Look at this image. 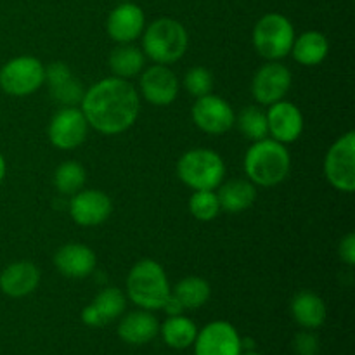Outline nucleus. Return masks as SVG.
Returning a JSON list of instances; mask_svg holds the SVG:
<instances>
[{
	"instance_id": "nucleus-18",
	"label": "nucleus",
	"mask_w": 355,
	"mask_h": 355,
	"mask_svg": "<svg viewBox=\"0 0 355 355\" xmlns=\"http://www.w3.org/2000/svg\"><path fill=\"white\" fill-rule=\"evenodd\" d=\"M40 283V270L33 262L21 260L7 266L0 272V290L10 298L28 297Z\"/></svg>"
},
{
	"instance_id": "nucleus-9",
	"label": "nucleus",
	"mask_w": 355,
	"mask_h": 355,
	"mask_svg": "<svg viewBox=\"0 0 355 355\" xmlns=\"http://www.w3.org/2000/svg\"><path fill=\"white\" fill-rule=\"evenodd\" d=\"M49 141L58 149H75L87 139L89 123L82 110L76 106H62L52 116L47 128Z\"/></svg>"
},
{
	"instance_id": "nucleus-4",
	"label": "nucleus",
	"mask_w": 355,
	"mask_h": 355,
	"mask_svg": "<svg viewBox=\"0 0 355 355\" xmlns=\"http://www.w3.org/2000/svg\"><path fill=\"white\" fill-rule=\"evenodd\" d=\"M189 35L182 23L172 17H159L142 31V52L156 64L177 62L187 51Z\"/></svg>"
},
{
	"instance_id": "nucleus-10",
	"label": "nucleus",
	"mask_w": 355,
	"mask_h": 355,
	"mask_svg": "<svg viewBox=\"0 0 355 355\" xmlns=\"http://www.w3.org/2000/svg\"><path fill=\"white\" fill-rule=\"evenodd\" d=\"M191 114H193L194 125L205 134L210 135L225 134L234 127L236 121V114L231 104L214 94L198 97Z\"/></svg>"
},
{
	"instance_id": "nucleus-11",
	"label": "nucleus",
	"mask_w": 355,
	"mask_h": 355,
	"mask_svg": "<svg viewBox=\"0 0 355 355\" xmlns=\"http://www.w3.org/2000/svg\"><path fill=\"white\" fill-rule=\"evenodd\" d=\"M291 71L279 61H269L257 69L252 80V94L262 106L283 101L291 87Z\"/></svg>"
},
{
	"instance_id": "nucleus-6",
	"label": "nucleus",
	"mask_w": 355,
	"mask_h": 355,
	"mask_svg": "<svg viewBox=\"0 0 355 355\" xmlns=\"http://www.w3.org/2000/svg\"><path fill=\"white\" fill-rule=\"evenodd\" d=\"M253 47L267 61H279L291 52L295 28L286 16L269 12L257 21L253 28Z\"/></svg>"
},
{
	"instance_id": "nucleus-2",
	"label": "nucleus",
	"mask_w": 355,
	"mask_h": 355,
	"mask_svg": "<svg viewBox=\"0 0 355 355\" xmlns=\"http://www.w3.org/2000/svg\"><path fill=\"white\" fill-rule=\"evenodd\" d=\"M291 168V156L286 146L274 139L255 141L245 155V172L250 182L260 187H272L283 182Z\"/></svg>"
},
{
	"instance_id": "nucleus-20",
	"label": "nucleus",
	"mask_w": 355,
	"mask_h": 355,
	"mask_svg": "<svg viewBox=\"0 0 355 355\" xmlns=\"http://www.w3.org/2000/svg\"><path fill=\"white\" fill-rule=\"evenodd\" d=\"M159 333V321L151 311H135L125 315L118 326V336L128 345H146Z\"/></svg>"
},
{
	"instance_id": "nucleus-16",
	"label": "nucleus",
	"mask_w": 355,
	"mask_h": 355,
	"mask_svg": "<svg viewBox=\"0 0 355 355\" xmlns=\"http://www.w3.org/2000/svg\"><path fill=\"white\" fill-rule=\"evenodd\" d=\"M146 28L144 10L137 3L125 2L114 7L106 21L107 35L118 44H132Z\"/></svg>"
},
{
	"instance_id": "nucleus-17",
	"label": "nucleus",
	"mask_w": 355,
	"mask_h": 355,
	"mask_svg": "<svg viewBox=\"0 0 355 355\" xmlns=\"http://www.w3.org/2000/svg\"><path fill=\"white\" fill-rule=\"evenodd\" d=\"M96 253L82 243H68L54 255V266L62 276L71 279H85L96 270Z\"/></svg>"
},
{
	"instance_id": "nucleus-37",
	"label": "nucleus",
	"mask_w": 355,
	"mask_h": 355,
	"mask_svg": "<svg viewBox=\"0 0 355 355\" xmlns=\"http://www.w3.org/2000/svg\"><path fill=\"white\" fill-rule=\"evenodd\" d=\"M241 355H262V354H259V352H255V350H246L245 354L241 352Z\"/></svg>"
},
{
	"instance_id": "nucleus-29",
	"label": "nucleus",
	"mask_w": 355,
	"mask_h": 355,
	"mask_svg": "<svg viewBox=\"0 0 355 355\" xmlns=\"http://www.w3.org/2000/svg\"><path fill=\"white\" fill-rule=\"evenodd\" d=\"M94 307L97 309V312L101 314V318L104 319V322H111L116 318H120L123 314L125 307H127V298H125L123 291H120L118 288H104L97 293V297L92 302Z\"/></svg>"
},
{
	"instance_id": "nucleus-14",
	"label": "nucleus",
	"mask_w": 355,
	"mask_h": 355,
	"mask_svg": "<svg viewBox=\"0 0 355 355\" xmlns=\"http://www.w3.org/2000/svg\"><path fill=\"white\" fill-rule=\"evenodd\" d=\"M266 114L270 139L281 144H291L304 132V114L300 107L290 101L283 99L270 104Z\"/></svg>"
},
{
	"instance_id": "nucleus-19",
	"label": "nucleus",
	"mask_w": 355,
	"mask_h": 355,
	"mask_svg": "<svg viewBox=\"0 0 355 355\" xmlns=\"http://www.w3.org/2000/svg\"><path fill=\"white\" fill-rule=\"evenodd\" d=\"M45 82L49 83L52 97L62 106H76L85 92L64 62H52L51 66H47Z\"/></svg>"
},
{
	"instance_id": "nucleus-32",
	"label": "nucleus",
	"mask_w": 355,
	"mask_h": 355,
	"mask_svg": "<svg viewBox=\"0 0 355 355\" xmlns=\"http://www.w3.org/2000/svg\"><path fill=\"white\" fill-rule=\"evenodd\" d=\"M319 347V338L314 333L302 331L293 340V349L298 355H318Z\"/></svg>"
},
{
	"instance_id": "nucleus-1",
	"label": "nucleus",
	"mask_w": 355,
	"mask_h": 355,
	"mask_svg": "<svg viewBox=\"0 0 355 355\" xmlns=\"http://www.w3.org/2000/svg\"><path fill=\"white\" fill-rule=\"evenodd\" d=\"M82 113L89 127L104 135H118L135 123L141 99L128 80L110 76L83 92Z\"/></svg>"
},
{
	"instance_id": "nucleus-7",
	"label": "nucleus",
	"mask_w": 355,
	"mask_h": 355,
	"mask_svg": "<svg viewBox=\"0 0 355 355\" xmlns=\"http://www.w3.org/2000/svg\"><path fill=\"white\" fill-rule=\"evenodd\" d=\"M45 83V66L33 55H19L0 68V89L12 97H26Z\"/></svg>"
},
{
	"instance_id": "nucleus-28",
	"label": "nucleus",
	"mask_w": 355,
	"mask_h": 355,
	"mask_svg": "<svg viewBox=\"0 0 355 355\" xmlns=\"http://www.w3.org/2000/svg\"><path fill=\"white\" fill-rule=\"evenodd\" d=\"M87 180V172L78 162H64L55 168L54 173V186L61 194H73L83 189Z\"/></svg>"
},
{
	"instance_id": "nucleus-35",
	"label": "nucleus",
	"mask_w": 355,
	"mask_h": 355,
	"mask_svg": "<svg viewBox=\"0 0 355 355\" xmlns=\"http://www.w3.org/2000/svg\"><path fill=\"white\" fill-rule=\"evenodd\" d=\"M162 311H165L166 315H180L184 311H186V309L182 307V304H180V302L177 300L173 295H170L168 300L165 302V305H163Z\"/></svg>"
},
{
	"instance_id": "nucleus-8",
	"label": "nucleus",
	"mask_w": 355,
	"mask_h": 355,
	"mask_svg": "<svg viewBox=\"0 0 355 355\" xmlns=\"http://www.w3.org/2000/svg\"><path fill=\"white\" fill-rule=\"evenodd\" d=\"M324 175L336 191H355V132H347L333 142L324 158Z\"/></svg>"
},
{
	"instance_id": "nucleus-23",
	"label": "nucleus",
	"mask_w": 355,
	"mask_h": 355,
	"mask_svg": "<svg viewBox=\"0 0 355 355\" xmlns=\"http://www.w3.org/2000/svg\"><path fill=\"white\" fill-rule=\"evenodd\" d=\"M329 52V42L321 31H305L300 37H295L293 47L290 54H293L295 61L304 66H318L326 59Z\"/></svg>"
},
{
	"instance_id": "nucleus-31",
	"label": "nucleus",
	"mask_w": 355,
	"mask_h": 355,
	"mask_svg": "<svg viewBox=\"0 0 355 355\" xmlns=\"http://www.w3.org/2000/svg\"><path fill=\"white\" fill-rule=\"evenodd\" d=\"M184 89L196 99L207 96V94H211V90H214V75H211L210 69L203 68V66H194L184 76Z\"/></svg>"
},
{
	"instance_id": "nucleus-33",
	"label": "nucleus",
	"mask_w": 355,
	"mask_h": 355,
	"mask_svg": "<svg viewBox=\"0 0 355 355\" xmlns=\"http://www.w3.org/2000/svg\"><path fill=\"white\" fill-rule=\"evenodd\" d=\"M338 255L342 259L343 263L347 266H355V234L354 232H349L345 238L340 241L338 246Z\"/></svg>"
},
{
	"instance_id": "nucleus-24",
	"label": "nucleus",
	"mask_w": 355,
	"mask_h": 355,
	"mask_svg": "<svg viewBox=\"0 0 355 355\" xmlns=\"http://www.w3.org/2000/svg\"><path fill=\"white\" fill-rule=\"evenodd\" d=\"M146 62L144 52L132 44H120L110 55V68L118 78H134L142 71Z\"/></svg>"
},
{
	"instance_id": "nucleus-12",
	"label": "nucleus",
	"mask_w": 355,
	"mask_h": 355,
	"mask_svg": "<svg viewBox=\"0 0 355 355\" xmlns=\"http://www.w3.org/2000/svg\"><path fill=\"white\" fill-rule=\"evenodd\" d=\"M194 355H241V336L227 321H214L198 331Z\"/></svg>"
},
{
	"instance_id": "nucleus-13",
	"label": "nucleus",
	"mask_w": 355,
	"mask_h": 355,
	"mask_svg": "<svg viewBox=\"0 0 355 355\" xmlns=\"http://www.w3.org/2000/svg\"><path fill=\"white\" fill-rule=\"evenodd\" d=\"M113 203L110 196L99 189H80L69 201V215L82 227L101 225L110 218Z\"/></svg>"
},
{
	"instance_id": "nucleus-26",
	"label": "nucleus",
	"mask_w": 355,
	"mask_h": 355,
	"mask_svg": "<svg viewBox=\"0 0 355 355\" xmlns=\"http://www.w3.org/2000/svg\"><path fill=\"white\" fill-rule=\"evenodd\" d=\"M172 295L182 304L186 311L187 309L196 311V309L203 307L210 300L211 288L208 281H205L203 277L189 276L177 283V286L172 290Z\"/></svg>"
},
{
	"instance_id": "nucleus-21",
	"label": "nucleus",
	"mask_w": 355,
	"mask_h": 355,
	"mask_svg": "<svg viewBox=\"0 0 355 355\" xmlns=\"http://www.w3.org/2000/svg\"><path fill=\"white\" fill-rule=\"evenodd\" d=\"M291 315L295 322L305 329H318L328 318L324 300L312 291H300L291 300Z\"/></svg>"
},
{
	"instance_id": "nucleus-27",
	"label": "nucleus",
	"mask_w": 355,
	"mask_h": 355,
	"mask_svg": "<svg viewBox=\"0 0 355 355\" xmlns=\"http://www.w3.org/2000/svg\"><path fill=\"white\" fill-rule=\"evenodd\" d=\"M234 125H238L239 132L250 139V141H262L269 135L267 128V114L259 106H248L239 111L236 116Z\"/></svg>"
},
{
	"instance_id": "nucleus-25",
	"label": "nucleus",
	"mask_w": 355,
	"mask_h": 355,
	"mask_svg": "<svg viewBox=\"0 0 355 355\" xmlns=\"http://www.w3.org/2000/svg\"><path fill=\"white\" fill-rule=\"evenodd\" d=\"M159 331H162V336L166 345L175 350L189 349L198 335L196 324L182 314L168 315V319L163 322Z\"/></svg>"
},
{
	"instance_id": "nucleus-34",
	"label": "nucleus",
	"mask_w": 355,
	"mask_h": 355,
	"mask_svg": "<svg viewBox=\"0 0 355 355\" xmlns=\"http://www.w3.org/2000/svg\"><path fill=\"white\" fill-rule=\"evenodd\" d=\"M82 321H83V324L90 326V328H101V326L106 324V322H104V319L101 318V314L97 312V309L94 307L92 304H89L82 311Z\"/></svg>"
},
{
	"instance_id": "nucleus-3",
	"label": "nucleus",
	"mask_w": 355,
	"mask_h": 355,
	"mask_svg": "<svg viewBox=\"0 0 355 355\" xmlns=\"http://www.w3.org/2000/svg\"><path fill=\"white\" fill-rule=\"evenodd\" d=\"M127 295L137 307L144 311H162L172 295L165 269L156 260H139L128 272Z\"/></svg>"
},
{
	"instance_id": "nucleus-15",
	"label": "nucleus",
	"mask_w": 355,
	"mask_h": 355,
	"mask_svg": "<svg viewBox=\"0 0 355 355\" xmlns=\"http://www.w3.org/2000/svg\"><path fill=\"white\" fill-rule=\"evenodd\" d=\"M141 94L155 106H168L179 96V78L165 64L149 66L141 76Z\"/></svg>"
},
{
	"instance_id": "nucleus-5",
	"label": "nucleus",
	"mask_w": 355,
	"mask_h": 355,
	"mask_svg": "<svg viewBox=\"0 0 355 355\" xmlns=\"http://www.w3.org/2000/svg\"><path fill=\"white\" fill-rule=\"evenodd\" d=\"M177 175L191 189L215 191L225 177V163L211 149L194 148L180 156Z\"/></svg>"
},
{
	"instance_id": "nucleus-22",
	"label": "nucleus",
	"mask_w": 355,
	"mask_h": 355,
	"mask_svg": "<svg viewBox=\"0 0 355 355\" xmlns=\"http://www.w3.org/2000/svg\"><path fill=\"white\" fill-rule=\"evenodd\" d=\"M218 187L220 189L217 191V196L220 210L229 211V214L248 210L257 200V187L248 179H232Z\"/></svg>"
},
{
	"instance_id": "nucleus-36",
	"label": "nucleus",
	"mask_w": 355,
	"mask_h": 355,
	"mask_svg": "<svg viewBox=\"0 0 355 355\" xmlns=\"http://www.w3.org/2000/svg\"><path fill=\"white\" fill-rule=\"evenodd\" d=\"M6 172H7L6 159H3L2 153H0V182H2V180H3V177H6Z\"/></svg>"
},
{
	"instance_id": "nucleus-30",
	"label": "nucleus",
	"mask_w": 355,
	"mask_h": 355,
	"mask_svg": "<svg viewBox=\"0 0 355 355\" xmlns=\"http://www.w3.org/2000/svg\"><path fill=\"white\" fill-rule=\"evenodd\" d=\"M189 211L200 222H210L220 214V203L215 191H194L189 200Z\"/></svg>"
}]
</instances>
